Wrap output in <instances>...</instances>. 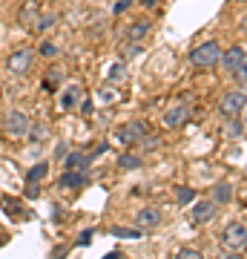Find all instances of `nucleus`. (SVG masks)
<instances>
[{
	"instance_id": "9d476101",
	"label": "nucleus",
	"mask_w": 247,
	"mask_h": 259,
	"mask_svg": "<svg viewBox=\"0 0 247 259\" xmlns=\"http://www.w3.org/2000/svg\"><path fill=\"white\" fill-rule=\"evenodd\" d=\"M190 121V107L187 104H175V107H170V110L164 112V127L167 130H178L184 127Z\"/></svg>"
},
{
	"instance_id": "a211bd4d",
	"label": "nucleus",
	"mask_w": 247,
	"mask_h": 259,
	"mask_svg": "<svg viewBox=\"0 0 247 259\" xmlns=\"http://www.w3.org/2000/svg\"><path fill=\"white\" fill-rule=\"evenodd\" d=\"M144 167V158L135 156V153H121L118 156V170H141Z\"/></svg>"
},
{
	"instance_id": "f8f14e48",
	"label": "nucleus",
	"mask_w": 247,
	"mask_h": 259,
	"mask_svg": "<svg viewBox=\"0 0 247 259\" xmlns=\"http://www.w3.org/2000/svg\"><path fill=\"white\" fill-rule=\"evenodd\" d=\"M161 210L158 207H144V210H138L135 213V225H138V231H153V228H158L161 225Z\"/></svg>"
},
{
	"instance_id": "dca6fc26",
	"label": "nucleus",
	"mask_w": 247,
	"mask_h": 259,
	"mask_svg": "<svg viewBox=\"0 0 247 259\" xmlns=\"http://www.w3.org/2000/svg\"><path fill=\"white\" fill-rule=\"evenodd\" d=\"M233 193H236V187L230 185V182H219V185H213V202H216V204L233 202Z\"/></svg>"
},
{
	"instance_id": "412c9836",
	"label": "nucleus",
	"mask_w": 247,
	"mask_h": 259,
	"mask_svg": "<svg viewBox=\"0 0 247 259\" xmlns=\"http://www.w3.org/2000/svg\"><path fill=\"white\" fill-rule=\"evenodd\" d=\"M55 23H58V12H40V20H37V26H35V32L37 35H46L49 29H55Z\"/></svg>"
},
{
	"instance_id": "423d86ee",
	"label": "nucleus",
	"mask_w": 247,
	"mask_h": 259,
	"mask_svg": "<svg viewBox=\"0 0 247 259\" xmlns=\"http://www.w3.org/2000/svg\"><path fill=\"white\" fill-rule=\"evenodd\" d=\"M221 242H224V248H230V250H244V245H247V225L241 222V219H238V222H230L227 228H224Z\"/></svg>"
},
{
	"instance_id": "c756f323",
	"label": "nucleus",
	"mask_w": 247,
	"mask_h": 259,
	"mask_svg": "<svg viewBox=\"0 0 247 259\" xmlns=\"http://www.w3.org/2000/svg\"><path fill=\"white\" fill-rule=\"evenodd\" d=\"M26 196H29V199H37V196H40V187H37V182H29Z\"/></svg>"
},
{
	"instance_id": "f257e3e1",
	"label": "nucleus",
	"mask_w": 247,
	"mask_h": 259,
	"mask_svg": "<svg viewBox=\"0 0 247 259\" xmlns=\"http://www.w3.org/2000/svg\"><path fill=\"white\" fill-rule=\"evenodd\" d=\"M219 58H221L219 40H204L190 52V64L195 69H213V66H219Z\"/></svg>"
},
{
	"instance_id": "bb28decb",
	"label": "nucleus",
	"mask_w": 247,
	"mask_h": 259,
	"mask_svg": "<svg viewBox=\"0 0 247 259\" xmlns=\"http://www.w3.org/2000/svg\"><path fill=\"white\" fill-rule=\"evenodd\" d=\"M175 259H204V253L195 250V248H181L178 253H175Z\"/></svg>"
},
{
	"instance_id": "2f4dec72",
	"label": "nucleus",
	"mask_w": 247,
	"mask_h": 259,
	"mask_svg": "<svg viewBox=\"0 0 247 259\" xmlns=\"http://www.w3.org/2000/svg\"><path fill=\"white\" fill-rule=\"evenodd\" d=\"M78 110H81L83 115H89V112L95 110V104H92V101H86V98H83V101H81V107H78Z\"/></svg>"
},
{
	"instance_id": "0eeeda50",
	"label": "nucleus",
	"mask_w": 247,
	"mask_h": 259,
	"mask_svg": "<svg viewBox=\"0 0 247 259\" xmlns=\"http://www.w3.org/2000/svg\"><path fill=\"white\" fill-rule=\"evenodd\" d=\"M40 3L37 0H26V3H20L18 9V26L23 29V32H35L37 20H40Z\"/></svg>"
},
{
	"instance_id": "4be33fe9",
	"label": "nucleus",
	"mask_w": 247,
	"mask_h": 259,
	"mask_svg": "<svg viewBox=\"0 0 247 259\" xmlns=\"http://www.w3.org/2000/svg\"><path fill=\"white\" fill-rule=\"evenodd\" d=\"M61 49H58V44L55 40H40V47L35 49V55H40V58H55Z\"/></svg>"
},
{
	"instance_id": "b1692460",
	"label": "nucleus",
	"mask_w": 247,
	"mask_h": 259,
	"mask_svg": "<svg viewBox=\"0 0 247 259\" xmlns=\"http://www.w3.org/2000/svg\"><path fill=\"white\" fill-rule=\"evenodd\" d=\"M192 199H195V190H192V187H175V202L178 204H190Z\"/></svg>"
},
{
	"instance_id": "f3484780",
	"label": "nucleus",
	"mask_w": 247,
	"mask_h": 259,
	"mask_svg": "<svg viewBox=\"0 0 247 259\" xmlns=\"http://www.w3.org/2000/svg\"><path fill=\"white\" fill-rule=\"evenodd\" d=\"M92 161V156H86V153H66V170H86Z\"/></svg>"
},
{
	"instance_id": "2eb2a0df",
	"label": "nucleus",
	"mask_w": 247,
	"mask_h": 259,
	"mask_svg": "<svg viewBox=\"0 0 247 259\" xmlns=\"http://www.w3.org/2000/svg\"><path fill=\"white\" fill-rule=\"evenodd\" d=\"M153 29V23L146 18H141V20H135V23H129V29H127V37H129V44H144V37H146V32Z\"/></svg>"
},
{
	"instance_id": "473e14b6",
	"label": "nucleus",
	"mask_w": 247,
	"mask_h": 259,
	"mask_svg": "<svg viewBox=\"0 0 247 259\" xmlns=\"http://www.w3.org/2000/svg\"><path fill=\"white\" fill-rule=\"evenodd\" d=\"M89 239H92V231H83L81 233V245H89Z\"/></svg>"
},
{
	"instance_id": "aec40b11",
	"label": "nucleus",
	"mask_w": 247,
	"mask_h": 259,
	"mask_svg": "<svg viewBox=\"0 0 247 259\" xmlns=\"http://www.w3.org/2000/svg\"><path fill=\"white\" fill-rule=\"evenodd\" d=\"M224 136H227V139H241V136H244V118H241V115H238V118H227Z\"/></svg>"
},
{
	"instance_id": "4468645a",
	"label": "nucleus",
	"mask_w": 247,
	"mask_h": 259,
	"mask_svg": "<svg viewBox=\"0 0 247 259\" xmlns=\"http://www.w3.org/2000/svg\"><path fill=\"white\" fill-rule=\"evenodd\" d=\"M89 185V176L86 170H66L61 176V187H72V190H81V187Z\"/></svg>"
},
{
	"instance_id": "39448f33",
	"label": "nucleus",
	"mask_w": 247,
	"mask_h": 259,
	"mask_svg": "<svg viewBox=\"0 0 247 259\" xmlns=\"http://www.w3.org/2000/svg\"><path fill=\"white\" fill-rule=\"evenodd\" d=\"M35 49L26 47V49H15L9 58H6V69H9L12 75H26L29 69H32V64H35Z\"/></svg>"
},
{
	"instance_id": "9b49d317",
	"label": "nucleus",
	"mask_w": 247,
	"mask_h": 259,
	"mask_svg": "<svg viewBox=\"0 0 247 259\" xmlns=\"http://www.w3.org/2000/svg\"><path fill=\"white\" fill-rule=\"evenodd\" d=\"M219 64L224 66V69H227L230 75L236 72V69H241V66H247V58H244V47H233V49H227V52H221Z\"/></svg>"
},
{
	"instance_id": "a878e982",
	"label": "nucleus",
	"mask_w": 247,
	"mask_h": 259,
	"mask_svg": "<svg viewBox=\"0 0 247 259\" xmlns=\"http://www.w3.org/2000/svg\"><path fill=\"white\" fill-rule=\"evenodd\" d=\"M112 236H121V239H138L141 236V231H129V228H112Z\"/></svg>"
},
{
	"instance_id": "7ed1b4c3",
	"label": "nucleus",
	"mask_w": 247,
	"mask_h": 259,
	"mask_svg": "<svg viewBox=\"0 0 247 259\" xmlns=\"http://www.w3.org/2000/svg\"><path fill=\"white\" fill-rule=\"evenodd\" d=\"M150 127H146V121H127V124H121L115 130V139L124 144V147H138V141L144 139Z\"/></svg>"
},
{
	"instance_id": "6e6552de",
	"label": "nucleus",
	"mask_w": 247,
	"mask_h": 259,
	"mask_svg": "<svg viewBox=\"0 0 247 259\" xmlns=\"http://www.w3.org/2000/svg\"><path fill=\"white\" fill-rule=\"evenodd\" d=\"M216 213H219V204L213 202V199H202V202H195L190 207V222L192 225H207L216 219Z\"/></svg>"
},
{
	"instance_id": "72a5a7b5",
	"label": "nucleus",
	"mask_w": 247,
	"mask_h": 259,
	"mask_svg": "<svg viewBox=\"0 0 247 259\" xmlns=\"http://www.w3.org/2000/svg\"><path fill=\"white\" fill-rule=\"evenodd\" d=\"M141 6H156V0H141Z\"/></svg>"
},
{
	"instance_id": "1a4fd4ad",
	"label": "nucleus",
	"mask_w": 247,
	"mask_h": 259,
	"mask_svg": "<svg viewBox=\"0 0 247 259\" xmlns=\"http://www.w3.org/2000/svg\"><path fill=\"white\" fill-rule=\"evenodd\" d=\"M83 98H86V93H83V87H81V83H69V87H66L64 93L58 95V107H61L64 112L78 110Z\"/></svg>"
},
{
	"instance_id": "393cba45",
	"label": "nucleus",
	"mask_w": 247,
	"mask_h": 259,
	"mask_svg": "<svg viewBox=\"0 0 247 259\" xmlns=\"http://www.w3.org/2000/svg\"><path fill=\"white\" fill-rule=\"evenodd\" d=\"M61 69H49V72L43 75V87L46 90H58V83H61Z\"/></svg>"
},
{
	"instance_id": "c85d7f7f",
	"label": "nucleus",
	"mask_w": 247,
	"mask_h": 259,
	"mask_svg": "<svg viewBox=\"0 0 247 259\" xmlns=\"http://www.w3.org/2000/svg\"><path fill=\"white\" fill-rule=\"evenodd\" d=\"M219 259H244V250H230V248H224Z\"/></svg>"
},
{
	"instance_id": "5701e85b",
	"label": "nucleus",
	"mask_w": 247,
	"mask_h": 259,
	"mask_svg": "<svg viewBox=\"0 0 247 259\" xmlns=\"http://www.w3.org/2000/svg\"><path fill=\"white\" fill-rule=\"evenodd\" d=\"M46 173H49V164H46V161H37V164L29 170V182H43Z\"/></svg>"
},
{
	"instance_id": "ddd939ff",
	"label": "nucleus",
	"mask_w": 247,
	"mask_h": 259,
	"mask_svg": "<svg viewBox=\"0 0 247 259\" xmlns=\"http://www.w3.org/2000/svg\"><path fill=\"white\" fill-rule=\"evenodd\" d=\"M121 101H124V93L115 83H104L101 90H98V104H104V107H115Z\"/></svg>"
},
{
	"instance_id": "cd10ccee",
	"label": "nucleus",
	"mask_w": 247,
	"mask_h": 259,
	"mask_svg": "<svg viewBox=\"0 0 247 259\" xmlns=\"http://www.w3.org/2000/svg\"><path fill=\"white\" fill-rule=\"evenodd\" d=\"M129 6H132V0H115V3H112V15H124Z\"/></svg>"
},
{
	"instance_id": "7c9ffc66",
	"label": "nucleus",
	"mask_w": 247,
	"mask_h": 259,
	"mask_svg": "<svg viewBox=\"0 0 247 259\" xmlns=\"http://www.w3.org/2000/svg\"><path fill=\"white\" fill-rule=\"evenodd\" d=\"M141 49H144V44H129V47H127V55H124V58H135Z\"/></svg>"
},
{
	"instance_id": "6ab92c4d",
	"label": "nucleus",
	"mask_w": 247,
	"mask_h": 259,
	"mask_svg": "<svg viewBox=\"0 0 247 259\" xmlns=\"http://www.w3.org/2000/svg\"><path fill=\"white\" fill-rule=\"evenodd\" d=\"M124 78H127V64H124V61L112 64L110 72H107V83H115V87H121V83H124Z\"/></svg>"
},
{
	"instance_id": "f03ea898",
	"label": "nucleus",
	"mask_w": 247,
	"mask_h": 259,
	"mask_svg": "<svg viewBox=\"0 0 247 259\" xmlns=\"http://www.w3.org/2000/svg\"><path fill=\"white\" fill-rule=\"evenodd\" d=\"M29 130H32V118L23 110H9L3 115V133L9 139H23L29 136Z\"/></svg>"
},
{
	"instance_id": "20e7f679",
	"label": "nucleus",
	"mask_w": 247,
	"mask_h": 259,
	"mask_svg": "<svg viewBox=\"0 0 247 259\" xmlns=\"http://www.w3.org/2000/svg\"><path fill=\"white\" fill-rule=\"evenodd\" d=\"M219 112L224 118H238V115H244V90H230V93L221 95Z\"/></svg>"
}]
</instances>
